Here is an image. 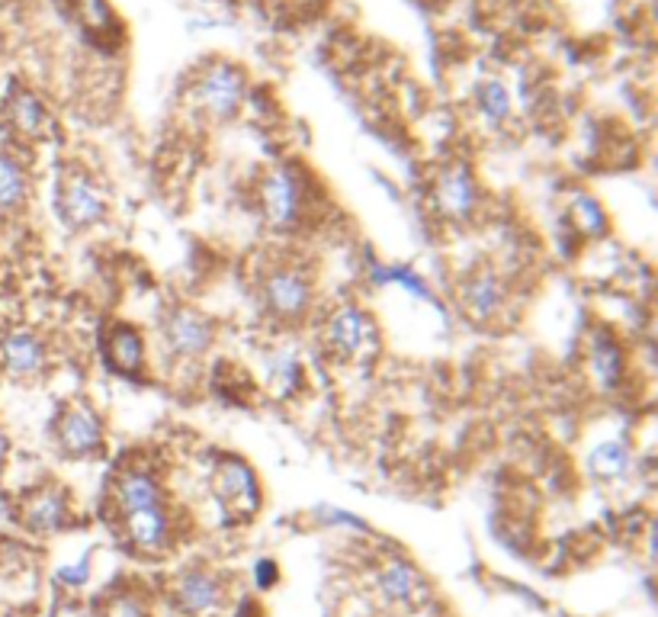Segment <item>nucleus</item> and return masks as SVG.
<instances>
[{"instance_id": "bb28decb", "label": "nucleus", "mask_w": 658, "mask_h": 617, "mask_svg": "<svg viewBox=\"0 0 658 617\" xmlns=\"http://www.w3.org/2000/svg\"><path fill=\"white\" fill-rule=\"evenodd\" d=\"M55 579H59V585H65V588H81V585H87V579H91V556H81L77 563L62 566V569L55 573Z\"/></svg>"}, {"instance_id": "a211bd4d", "label": "nucleus", "mask_w": 658, "mask_h": 617, "mask_svg": "<svg viewBox=\"0 0 658 617\" xmlns=\"http://www.w3.org/2000/svg\"><path fill=\"white\" fill-rule=\"evenodd\" d=\"M629 467H633V453L624 441H604L600 447H594L588 457V473L600 482L624 480Z\"/></svg>"}, {"instance_id": "423d86ee", "label": "nucleus", "mask_w": 658, "mask_h": 617, "mask_svg": "<svg viewBox=\"0 0 658 617\" xmlns=\"http://www.w3.org/2000/svg\"><path fill=\"white\" fill-rule=\"evenodd\" d=\"M261 209L273 229H293L302 216V184L296 174L286 168L267 174L261 184Z\"/></svg>"}, {"instance_id": "6ab92c4d", "label": "nucleus", "mask_w": 658, "mask_h": 617, "mask_svg": "<svg viewBox=\"0 0 658 617\" xmlns=\"http://www.w3.org/2000/svg\"><path fill=\"white\" fill-rule=\"evenodd\" d=\"M592 377L604 389H614L624 377V351H620V344L607 338V335H600L592 344Z\"/></svg>"}, {"instance_id": "f8f14e48", "label": "nucleus", "mask_w": 658, "mask_h": 617, "mask_svg": "<svg viewBox=\"0 0 658 617\" xmlns=\"http://www.w3.org/2000/svg\"><path fill=\"white\" fill-rule=\"evenodd\" d=\"M174 602H177V608L184 615L190 617L216 615L222 608V602H226V588H222V583L212 573L190 569V573H184L177 579V585H174Z\"/></svg>"}, {"instance_id": "ddd939ff", "label": "nucleus", "mask_w": 658, "mask_h": 617, "mask_svg": "<svg viewBox=\"0 0 658 617\" xmlns=\"http://www.w3.org/2000/svg\"><path fill=\"white\" fill-rule=\"evenodd\" d=\"M59 445L67 457L87 460L103 447V425L87 406H71L59 418Z\"/></svg>"}, {"instance_id": "0eeeda50", "label": "nucleus", "mask_w": 658, "mask_h": 617, "mask_svg": "<svg viewBox=\"0 0 658 617\" xmlns=\"http://www.w3.org/2000/svg\"><path fill=\"white\" fill-rule=\"evenodd\" d=\"M376 588L386 598V605L405 608V611L421 608L428 602V583H425V576L411 563H405V560H386L379 566V573H376Z\"/></svg>"}, {"instance_id": "4468645a", "label": "nucleus", "mask_w": 658, "mask_h": 617, "mask_svg": "<svg viewBox=\"0 0 658 617\" xmlns=\"http://www.w3.org/2000/svg\"><path fill=\"white\" fill-rule=\"evenodd\" d=\"M126 537L138 553H165L170 544V524H167L165 505L155 509H138V512H126Z\"/></svg>"}, {"instance_id": "9d476101", "label": "nucleus", "mask_w": 658, "mask_h": 617, "mask_svg": "<svg viewBox=\"0 0 658 617\" xmlns=\"http://www.w3.org/2000/svg\"><path fill=\"white\" fill-rule=\"evenodd\" d=\"M241 94H244L241 74L234 69H226V65L206 71L197 87L199 106L216 119H231L241 106Z\"/></svg>"}, {"instance_id": "9b49d317", "label": "nucleus", "mask_w": 658, "mask_h": 617, "mask_svg": "<svg viewBox=\"0 0 658 617\" xmlns=\"http://www.w3.org/2000/svg\"><path fill=\"white\" fill-rule=\"evenodd\" d=\"M45 344L33 332H10L0 338V370L10 379H35L45 370Z\"/></svg>"}, {"instance_id": "c756f323", "label": "nucleus", "mask_w": 658, "mask_h": 617, "mask_svg": "<svg viewBox=\"0 0 658 617\" xmlns=\"http://www.w3.org/2000/svg\"><path fill=\"white\" fill-rule=\"evenodd\" d=\"M52 617H91L77 602H59L55 605V611H52Z\"/></svg>"}, {"instance_id": "1a4fd4ad", "label": "nucleus", "mask_w": 658, "mask_h": 617, "mask_svg": "<svg viewBox=\"0 0 658 617\" xmlns=\"http://www.w3.org/2000/svg\"><path fill=\"white\" fill-rule=\"evenodd\" d=\"M479 194H476V180L462 165H453L437 177L434 184V206L440 209L443 219L450 222H462L476 212Z\"/></svg>"}, {"instance_id": "a878e982", "label": "nucleus", "mask_w": 658, "mask_h": 617, "mask_svg": "<svg viewBox=\"0 0 658 617\" xmlns=\"http://www.w3.org/2000/svg\"><path fill=\"white\" fill-rule=\"evenodd\" d=\"M376 283H389V280H395V283H401V286H408L415 296H421V300H428V286H425V280L415 274V271H408V268H379L376 271V276H373Z\"/></svg>"}, {"instance_id": "412c9836", "label": "nucleus", "mask_w": 658, "mask_h": 617, "mask_svg": "<svg viewBox=\"0 0 658 617\" xmlns=\"http://www.w3.org/2000/svg\"><path fill=\"white\" fill-rule=\"evenodd\" d=\"M302 364H299V357L293 351H276L273 357H270V364H267V383H270V393L276 396V399H286V396H293L299 386H302Z\"/></svg>"}, {"instance_id": "c85d7f7f", "label": "nucleus", "mask_w": 658, "mask_h": 617, "mask_svg": "<svg viewBox=\"0 0 658 617\" xmlns=\"http://www.w3.org/2000/svg\"><path fill=\"white\" fill-rule=\"evenodd\" d=\"M276 579H280V569H276L273 560H261V563L254 566V583H258V588H273Z\"/></svg>"}, {"instance_id": "6e6552de", "label": "nucleus", "mask_w": 658, "mask_h": 617, "mask_svg": "<svg viewBox=\"0 0 658 617\" xmlns=\"http://www.w3.org/2000/svg\"><path fill=\"white\" fill-rule=\"evenodd\" d=\"M460 303L472 322L489 325L508 306V286L494 271H476L462 283Z\"/></svg>"}, {"instance_id": "f03ea898", "label": "nucleus", "mask_w": 658, "mask_h": 617, "mask_svg": "<svg viewBox=\"0 0 658 617\" xmlns=\"http://www.w3.org/2000/svg\"><path fill=\"white\" fill-rule=\"evenodd\" d=\"M325 342L331 344V351L344 360H361V357H373L376 354V325L363 315L361 308L344 306L337 308L328 318L325 328Z\"/></svg>"}, {"instance_id": "5701e85b", "label": "nucleus", "mask_w": 658, "mask_h": 617, "mask_svg": "<svg viewBox=\"0 0 658 617\" xmlns=\"http://www.w3.org/2000/svg\"><path fill=\"white\" fill-rule=\"evenodd\" d=\"M572 222L578 226V232L594 236V239L607 232V216H604L600 203L592 200V197H575L572 200Z\"/></svg>"}, {"instance_id": "39448f33", "label": "nucleus", "mask_w": 658, "mask_h": 617, "mask_svg": "<svg viewBox=\"0 0 658 617\" xmlns=\"http://www.w3.org/2000/svg\"><path fill=\"white\" fill-rule=\"evenodd\" d=\"M263 303L276 318H302L312 303V283L296 268H276L263 280Z\"/></svg>"}, {"instance_id": "dca6fc26", "label": "nucleus", "mask_w": 658, "mask_h": 617, "mask_svg": "<svg viewBox=\"0 0 658 617\" xmlns=\"http://www.w3.org/2000/svg\"><path fill=\"white\" fill-rule=\"evenodd\" d=\"M106 360L116 374H126L135 377L142 374V364H145V344L142 335L129 328V325H116L106 338Z\"/></svg>"}, {"instance_id": "f257e3e1", "label": "nucleus", "mask_w": 658, "mask_h": 617, "mask_svg": "<svg viewBox=\"0 0 658 617\" xmlns=\"http://www.w3.org/2000/svg\"><path fill=\"white\" fill-rule=\"evenodd\" d=\"M59 212L71 229H94L109 212L106 190L84 174H67L59 190Z\"/></svg>"}, {"instance_id": "393cba45", "label": "nucleus", "mask_w": 658, "mask_h": 617, "mask_svg": "<svg viewBox=\"0 0 658 617\" xmlns=\"http://www.w3.org/2000/svg\"><path fill=\"white\" fill-rule=\"evenodd\" d=\"M103 617H152V611L138 595L123 592V595H116L103 605Z\"/></svg>"}, {"instance_id": "aec40b11", "label": "nucleus", "mask_w": 658, "mask_h": 617, "mask_svg": "<svg viewBox=\"0 0 658 617\" xmlns=\"http://www.w3.org/2000/svg\"><path fill=\"white\" fill-rule=\"evenodd\" d=\"M30 197V177L27 168L10 158V155H0V212H13L27 203Z\"/></svg>"}, {"instance_id": "20e7f679", "label": "nucleus", "mask_w": 658, "mask_h": 617, "mask_svg": "<svg viewBox=\"0 0 658 617\" xmlns=\"http://www.w3.org/2000/svg\"><path fill=\"white\" fill-rule=\"evenodd\" d=\"M161 335H165L167 351L180 360H197L202 357L212 338H216V328L206 315H199L194 308H170L161 325Z\"/></svg>"}, {"instance_id": "7ed1b4c3", "label": "nucleus", "mask_w": 658, "mask_h": 617, "mask_svg": "<svg viewBox=\"0 0 658 617\" xmlns=\"http://www.w3.org/2000/svg\"><path fill=\"white\" fill-rule=\"evenodd\" d=\"M212 492H216V499L222 502V509L241 514V517L254 514L258 512V505H261V485H258V477H254V470H251L244 460H238V457H229V460H222V463L216 467V473H212Z\"/></svg>"}, {"instance_id": "7c9ffc66", "label": "nucleus", "mask_w": 658, "mask_h": 617, "mask_svg": "<svg viewBox=\"0 0 658 617\" xmlns=\"http://www.w3.org/2000/svg\"><path fill=\"white\" fill-rule=\"evenodd\" d=\"M7 457H10V438H7L3 428H0V467L7 463Z\"/></svg>"}, {"instance_id": "4be33fe9", "label": "nucleus", "mask_w": 658, "mask_h": 617, "mask_svg": "<svg viewBox=\"0 0 658 617\" xmlns=\"http://www.w3.org/2000/svg\"><path fill=\"white\" fill-rule=\"evenodd\" d=\"M10 123H13L23 136L35 138L45 133V126H49V113H45V106L39 103V97L27 94V91H20V94H13V97H10Z\"/></svg>"}, {"instance_id": "f3484780", "label": "nucleus", "mask_w": 658, "mask_h": 617, "mask_svg": "<svg viewBox=\"0 0 658 617\" xmlns=\"http://www.w3.org/2000/svg\"><path fill=\"white\" fill-rule=\"evenodd\" d=\"M116 499H119L123 514L138 512V509H155V505H161V489H158V482H155L152 473L129 470L116 482Z\"/></svg>"}, {"instance_id": "cd10ccee", "label": "nucleus", "mask_w": 658, "mask_h": 617, "mask_svg": "<svg viewBox=\"0 0 658 617\" xmlns=\"http://www.w3.org/2000/svg\"><path fill=\"white\" fill-rule=\"evenodd\" d=\"M81 13H84V23L87 27H97L103 30L113 17H109V7L103 0H81Z\"/></svg>"}, {"instance_id": "b1692460", "label": "nucleus", "mask_w": 658, "mask_h": 617, "mask_svg": "<svg viewBox=\"0 0 658 617\" xmlns=\"http://www.w3.org/2000/svg\"><path fill=\"white\" fill-rule=\"evenodd\" d=\"M479 106L489 119H508L511 113V97H508V87L501 81H485L479 87Z\"/></svg>"}, {"instance_id": "2eb2a0df", "label": "nucleus", "mask_w": 658, "mask_h": 617, "mask_svg": "<svg viewBox=\"0 0 658 617\" xmlns=\"http://www.w3.org/2000/svg\"><path fill=\"white\" fill-rule=\"evenodd\" d=\"M23 524L33 534H55L67 524V502L59 489H39L23 502Z\"/></svg>"}]
</instances>
